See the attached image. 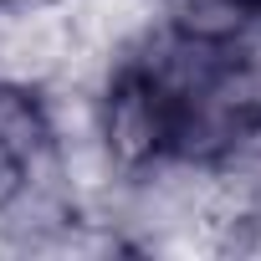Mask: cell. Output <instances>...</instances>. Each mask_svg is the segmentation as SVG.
Returning a JSON list of instances; mask_svg holds the SVG:
<instances>
[{
    "label": "cell",
    "instance_id": "6da1fadb",
    "mask_svg": "<svg viewBox=\"0 0 261 261\" xmlns=\"http://www.w3.org/2000/svg\"><path fill=\"white\" fill-rule=\"evenodd\" d=\"M102 139L128 169L164 159H225L261 139V67L225 31L179 26L113 72Z\"/></svg>",
    "mask_w": 261,
    "mask_h": 261
},
{
    "label": "cell",
    "instance_id": "7a4b0ae2",
    "mask_svg": "<svg viewBox=\"0 0 261 261\" xmlns=\"http://www.w3.org/2000/svg\"><path fill=\"white\" fill-rule=\"evenodd\" d=\"M51 149V118L46 108L26 92L0 82V185H16L36 174V164Z\"/></svg>",
    "mask_w": 261,
    "mask_h": 261
},
{
    "label": "cell",
    "instance_id": "3957f363",
    "mask_svg": "<svg viewBox=\"0 0 261 261\" xmlns=\"http://www.w3.org/2000/svg\"><path fill=\"white\" fill-rule=\"evenodd\" d=\"M190 31H225L230 21H261V0H174Z\"/></svg>",
    "mask_w": 261,
    "mask_h": 261
},
{
    "label": "cell",
    "instance_id": "277c9868",
    "mask_svg": "<svg viewBox=\"0 0 261 261\" xmlns=\"http://www.w3.org/2000/svg\"><path fill=\"white\" fill-rule=\"evenodd\" d=\"M0 6H6V0H0Z\"/></svg>",
    "mask_w": 261,
    "mask_h": 261
}]
</instances>
